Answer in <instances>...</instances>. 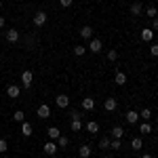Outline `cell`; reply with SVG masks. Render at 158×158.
Instances as JSON below:
<instances>
[{
	"label": "cell",
	"instance_id": "277c9868",
	"mask_svg": "<svg viewBox=\"0 0 158 158\" xmlns=\"http://www.w3.org/2000/svg\"><path fill=\"white\" fill-rule=\"evenodd\" d=\"M124 120L129 122V124H137V122H139V112H135V110H129V112L124 114Z\"/></svg>",
	"mask_w": 158,
	"mask_h": 158
},
{
	"label": "cell",
	"instance_id": "7c38bea8",
	"mask_svg": "<svg viewBox=\"0 0 158 158\" xmlns=\"http://www.w3.org/2000/svg\"><path fill=\"white\" fill-rule=\"evenodd\" d=\"M78 34L85 38V40H89V38H93V27H91V25H85V27H80Z\"/></svg>",
	"mask_w": 158,
	"mask_h": 158
},
{
	"label": "cell",
	"instance_id": "603a6c76",
	"mask_svg": "<svg viewBox=\"0 0 158 158\" xmlns=\"http://www.w3.org/2000/svg\"><path fill=\"white\" fill-rule=\"evenodd\" d=\"M139 131L143 135H150L152 133V124H150V122H141V124H139Z\"/></svg>",
	"mask_w": 158,
	"mask_h": 158
},
{
	"label": "cell",
	"instance_id": "484cf974",
	"mask_svg": "<svg viewBox=\"0 0 158 158\" xmlns=\"http://www.w3.org/2000/svg\"><path fill=\"white\" fill-rule=\"evenodd\" d=\"M110 148H112V150H120L122 141H120V139H110Z\"/></svg>",
	"mask_w": 158,
	"mask_h": 158
},
{
	"label": "cell",
	"instance_id": "5bb4252c",
	"mask_svg": "<svg viewBox=\"0 0 158 158\" xmlns=\"http://www.w3.org/2000/svg\"><path fill=\"white\" fill-rule=\"evenodd\" d=\"M91 152H93V150H91V146H86V143L78 148V156H80V158H89V156H91Z\"/></svg>",
	"mask_w": 158,
	"mask_h": 158
},
{
	"label": "cell",
	"instance_id": "cb8c5ba5",
	"mask_svg": "<svg viewBox=\"0 0 158 158\" xmlns=\"http://www.w3.org/2000/svg\"><path fill=\"white\" fill-rule=\"evenodd\" d=\"M13 120H15V122H19V124H21V122L25 120V114L21 112V110H17V112L13 114Z\"/></svg>",
	"mask_w": 158,
	"mask_h": 158
},
{
	"label": "cell",
	"instance_id": "8fae6325",
	"mask_svg": "<svg viewBox=\"0 0 158 158\" xmlns=\"http://www.w3.org/2000/svg\"><path fill=\"white\" fill-rule=\"evenodd\" d=\"M82 108H85L86 112H93V110H95V99L93 97H85L82 99Z\"/></svg>",
	"mask_w": 158,
	"mask_h": 158
},
{
	"label": "cell",
	"instance_id": "ffe728a7",
	"mask_svg": "<svg viewBox=\"0 0 158 158\" xmlns=\"http://www.w3.org/2000/svg\"><path fill=\"white\" fill-rule=\"evenodd\" d=\"M141 146H143L141 137H133V139H131V148H133L135 152H137V150H141Z\"/></svg>",
	"mask_w": 158,
	"mask_h": 158
},
{
	"label": "cell",
	"instance_id": "6da1fadb",
	"mask_svg": "<svg viewBox=\"0 0 158 158\" xmlns=\"http://www.w3.org/2000/svg\"><path fill=\"white\" fill-rule=\"evenodd\" d=\"M32 80H34L32 70H25V72L21 74V85H23V89H30V86H32Z\"/></svg>",
	"mask_w": 158,
	"mask_h": 158
},
{
	"label": "cell",
	"instance_id": "2e32d148",
	"mask_svg": "<svg viewBox=\"0 0 158 158\" xmlns=\"http://www.w3.org/2000/svg\"><path fill=\"white\" fill-rule=\"evenodd\" d=\"M47 135H49V139H59L61 131L57 129V127H49V129H47Z\"/></svg>",
	"mask_w": 158,
	"mask_h": 158
},
{
	"label": "cell",
	"instance_id": "4fadbf2b",
	"mask_svg": "<svg viewBox=\"0 0 158 158\" xmlns=\"http://www.w3.org/2000/svg\"><path fill=\"white\" fill-rule=\"evenodd\" d=\"M116 106H118V103H116V99H114V97H108V99H106V103H103L106 112H114V110H116Z\"/></svg>",
	"mask_w": 158,
	"mask_h": 158
},
{
	"label": "cell",
	"instance_id": "30bf717a",
	"mask_svg": "<svg viewBox=\"0 0 158 158\" xmlns=\"http://www.w3.org/2000/svg\"><path fill=\"white\" fill-rule=\"evenodd\" d=\"M17 40H19V32H17V30H6V42L15 44Z\"/></svg>",
	"mask_w": 158,
	"mask_h": 158
},
{
	"label": "cell",
	"instance_id": "3957f363",
	"mask_svg": "<svg viewBox=\"0 0 158 158\" xmlns=\"http://www.w3.org/2000/svg\"><path fill=\"white\" fill-rule=\"evenodd\" d=\"M44 23H47V13L44 11H36L34 13V25H36V27H42Z\"/></svg>",
	"mask_w": 158,
	"mask_h": 158
},
{
	"label": "cell",
	"instance_id": "f35d334b",
	"mask_svg": "<svg viewBox=\"0 0 158 158\" xmlns=\"http://www.w3.org/2000/svg\"><path fill=\"white\" fill-rule=\"evenodd\" d=\"M101 158H110V156H101Z\"/></svg>",
	"mask_w": 158,
	"mask_h": 158
},
{
	"label": "cell",
	"instance_id": "9c48e42d",
	"mask_svg": "<svg viewBox=\"0 0 158 158\" xmlns=\"http://www.w3.org/2000/svg\"><path fill=\"white\" fill-rule=\"evenodd\" d=\"M89 51H91V53H101V40H99V38H91Z\"/></svg>",
	"mask_w": 158,
	"mask_h": 158
},
{
	"label": "cell",
	"instance_id": "52a82bcc",
	"mask_svg": "<svg viewBox=\"0 0 158 158\" xmlns=\"http://www.w3.org/2000/svg\"><path fill=\"white\" fill-rule=\"evenodd\" d=\"M6 95L13 97V99H17L19 95H21V89H19L17 85H9V86H6Z\"/></svg>",
	"mask_w": 158,
	"mask_h": 158
},
{
	"label": "cell",
	"instance_id": "7402d4cb",
	"mask_svg": "<svg viewBox=\"0 0 158 158\" xmlns=\"http://www.w3.org/2000/svg\"><path fill=\"white\" fill-rule=\"evenodd\" d=\"M122 135H124V129H122V127H114V129H112V137H114V139H122Z\"/></svg>",
	"mask_w": 158,
	"mask_h": 158
},
{
	"label": "cell",
	"instance_id": "8d00e7d4",
	"mask_svg": "<svg viewBox=\"0 0 158 158\" xmlns=\"http://www.w3.org/2000/svg\"><path fill=\"white\" fill-rule=\"evenodd\" d=\"M0 27H4V17L0 15Z\"/></svg>",
	"mask_w": 158,
	"mask_h": 158
},
{
	"label": "cell",
	"instance_id": "f1b7e54d",
	"mask_svg": "<svg viewBox=\"0 0 158 158\" xmlns=\"http://www.w3.org/2000/svg\"><path fill=\"white\" fill-rule=\"evenodd\" d=\"M70 129H72V131H80V129H82V122H80V120H72Z\"/></svg>",
	"mask_w": 158,
	"mask_h": 158
},
{
	"label": "cell",
	"instance_id": "9a60e30c",
	"mask_svg": "<svg viewBox=\"0 0 158 158\" xmlns=\"http://www.w3.org/2000/svg\"><path fill=\"white\" fill-rule=\"evenodd\" d=\"M131 13H133L135 17L143 15V6H141V2H133V4H131Z\"/></svg>",
	"mask_w": 158,
	"mask_h": 158
},
{
	"label": "cell",
	"instance_id": "d4e9b609",
	"mask_svg": "<svg viewBox=\"0 0 158 158\" xmlns=\"http://www.w3.org/2000/svg\"><path fill=\"white\" fill-rule=\"evenodd\" d=\"M146 15L150 17V19H154V17H158V9H156V6H148V9H146Z\"/></svg>",
	"mask_w": 158,
	"mask_h": 158
},
{
	"label": "cell",
	"instance_id": "5b68a950",
	"mask_svg": "<svg viewBox=\"0 0 158 158\" xmlns=\"http://www.w3.org/2000/svg\"><path fill=\"white\" fill-rule=\"evenodd\" d=\"M55 103H57V108L65 110V108H68V106H70V97L61 93V95H57V97H55Z\"/></svg>",
	"mask_w": 158,
	"mask_h": 158
},
{
	"label": "cell",
	"instance_id": "1f68e13d",
	"mask_svg": "<svg viewBox=\"0 0 158 158\" xmlns=\"http://www.w3.org/2000/svg\"><path fill=\"white\" fill-rule=\"evenodd\" d=\"M9 150V143H6V139H0V154H4Z\"/></svg>",
	"mask_w": 158,
	"mask_h": 158
},
{
	"label": "cell",
	"instance_id": "836d02e7",
	"mask_svg": "<svg viewBox=\"0 0 158 158\" xmlns=\"http://www.w3.org/2000/svg\"><path fill=\"white\" fill-rule=\"evenodd\" d=\"M150 53H152V57H158V44H152L150 47Z\"/></svg>",
	"mask_w": 158,
	"mask_h": 158
},
{
	"label": "cell",
	"instance_id": "d6a6232c",
	"mask_svg": "<svg viewBox=\"0 0 158 158\" xmlns=\"http://www.w3.org/2000/svg\"><path fill=\"white\" fill-rule=\"evenodd\" d=\"M108 59L110 61H116V59H118V51H108Z\"/></svg>",
	"mask_w": 158,
	"mask_h": 158
},
{
	"label": "cell",
	"instance_id": "e0dca14e",
	"mask_svg": "<svg viewBox=\"0 0 158 158\" xmlns=\"http://www.w3.org/2000/svg\"><path fill=\"white\" fill-rule=\"evenodd\" d=\"M85 129H86V133L95 135V133H97V131H99V124H97V122H95V120H91V122H86V127H85Z\"/></svg>",
	"mask_w": 158,
	"mask_h": 158
},
{
	"label": "cell",
	"instance_id": "83f0119b",
	"mask_svg": "<svg viewBox=\"0 0 158 158\" xmlns=\"http://www.w3.org/2000/svg\"><path fill=\"white\" fill-rule=\"evenodd\" d=\"M85 51H86V47H74V55H76V57H82Z\"/></svg>",
	"mask_w": 158,
	"mask_h": 158
},
{
	"label": "cell",
	"instance_id": "8992f818",
	"mask_svg": "<svg viewBox=\"0 0 158 158\" xmlns=\"http://www.w3.org/2000/svg\"><path fill=\"white\" fill-rule=\"evenodd\" d=\"M36 114H38V118H49L51 116V108L47 106V103H42V106H38V110H36Z\"/></svg>",
	"mask_w": 158,
	"mask_h": 158
},
{
	"label": "cell",
	"instance_id": "7a4b0ae2",
	"mask_svg": "<svg viewBox=\"0 0 158 158\" xmlns=\"http://www.w3.org/2000/svg\"><path fill=\"white\" fill-rule=\"evenodd\" d=\"M42 150H44V154H49V156H53V154H57V150H59V146L53 141V139H49L44 146H42Z\"/></svg>",
	"mask_w": 158,
	"mask_h": 158
},
{
	"label": "cell",
	"instance_id": "4316f807",
	"mask_svg": "<svg viewBox=\"0 0 158 158\" xmlns=\"http://www.w3.org/2000/svg\"><path fill=\"white\" fill-rule=\"evenodd\" d=\"M99 148H101V150H108L110 148V139L108 137H101V139H99Z\"/></svg>",
	"mask_w": 158,
	"mask_h": 158
},
{
	"label": "cell",
	"instance_id": "e575fe53",
	"mask_svg": "<svg viewBox=\"0 0 158 158\" xmlns=\"http://www.w3.org/2000/svg\"><path fill=\"white\" fill-rule=\"evenodd\" d=\"M72 2H74V0H59V4H61V6H65V9L72 6Z\"/></svg>",
	"mask_w": 158,
	"mask_h": 158
},
{
	"label": "cell",
	"instance_id": "44dd1931",
	"mask_svg": "<svg viewBox=\"0 0 158 158\" xmlns=\"http://www.w3.org/2000/svg\"><path fill=\"white\" fill-rule=\"evenodd\" d=\"M139 118H143V122H150V118H152V110L143 108L141 112H139Z\"/></svg>",
	"mask_w": 158,
	"mask_h": 158
},
{
	"label": "cell",
	"instance_id": "ac0fdd59",
	"mask_svg": "<svg viewBox=\"0 0 158 158\" xmlns=\"http://www.w3.org/2000/svg\"><path fill=\"white\" fill-rule=\"evenodd\" d=\"M114 80H116V85H118V86L127 85V74H124V72H116V76H114Z\"/></svg>",
	"mask_w": 158,
	"mask_h": 158
},
{
	"label": "cell",
	"instance_id": "ba28073f",
	"mask_svg": "<svg viewBox=\"0 0 158 158\" xmlns=\"http://www.w3.org/2000/svg\"><path fill=\"white\" fill-rule=\"evenodd\" d=\"M152 38H154V30L152 27H141V40L143 42H152Z\"/></svg>",
	"mask_w": 158,
	"mask_h": 158
},
{
	"label": "cell",
	"instance_id": "d6986e66",
	"mask_svg": "<svg viewBox=\"0 0 158 158\" xmlns=\"http://www.w3.org/2000/svg\"><path fill=\"white\" fill-rule=\"evenodd\" d=\"M21 135H23V137H30V135H32V124H30V122H21Z\"/></svg>",
	"mask_w": 158,
	"mask_h": 158
},
{
	"label": "cell",
	"instance_id": "f546056e",
	"mask_svg": "<svg viewBox=\"0 0 158 158\" xmlns=\"http://www.w3.org/2000/svg\"><path fill=\"white\" fill-rule=\"evenodd\" d=\"M57 146H59V148H65V146H68V137H65V135H59V139H57Z\"/></svg>",
	"mask_w": 158,
	"mask_h": 158
},
{
	"label": "cell",
	"instance_id": "d590c367",
	"mask_svg": "<svg viewBox=\"0 0 158 158\" xmlns=\"http://www.w3.org/2000/svg\"><path fill=\"white\" fill-rule=\"evenodd\" d=\"M152 27H154V30H158V17H154V21H152Z\"/></svg>",
	"mask_w": 158,
	"mask_h": 158
},
{
	"label": "cell",
	"instance_id": "74e56055",
	"mask_svg": "<svg viewBox=\"0 0 158 158\" xmlns=\"http://www.w3.org/2000/svg\"><path fill=\"white\" fill-rule=\"evenodd\" d=\"M141 158H152V154H143V156H141Z\"/></svg>",
	"mask_w": 158,
	"mask_h": 158
},
{
	"label": "cell",
	"instance_id": "4dcf8cb0",
	"mask_svg": "<svg viewBox=\"0 0 158 158\" xmlns=\"http://www.w3.org/2000/svg\"><path fill=\"white\" fill-rule=\"evenodd\" d=\"M70 118H72V120H80V118H82V114H80L78 110H72V112H70Z\"/></svg>",
	"mask_w": 158,
	"mask_h": 158
}]
</instances>
